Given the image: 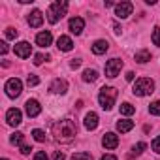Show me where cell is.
<instances>
[{"instance_id":"cell-1","label":"cell","mask_w":160,"mask_h":160,"mask_svg":"<svg viewBox=\"0 0 160 160\" xmlns=\"http://www.w3.org/2000/svg\"><path fill=\"white\" fill-rule=\"evenodd\" d=\"M53 136L58 143H72L77 136V124L72 119H62L53 124Z\"/></svg>"},{"instance_id":"cell-2","label":"cell","mask_w":160,"mask_h":160,"mask_svg":"<svg viewBox=\"0 0 160 160\" xmlns=\"http://www.w3.org/2000/svg\"><path fill=\"white\" fill-rule=\"evenodd\" d=\"M66 12H68V2H53L49 8H47V21L51 23V25H55V23H58L64 15H66Z\"/></svg>"},{"instance_id":"cell-3","label":"cell","mask_w":160,"mask_h":160,"mask_svg":"<svg viewBox=\"0 0 160 160\" xmlns=\"http://www.w3.org/2000/svg\"><path fill=\"white\" fill-rule=\"evenodd\" d=\"M115 100H117V91L113 87H104L98 94V102H100L102 109H106V111H109L115 106Z\"/></svg>"},{"instance_id":"cell-4","label":"cell","mask_w":160,"mask_h":160,"mask_svg":"<svg viewBox=\"0 0 160 160\" xmlns=\"http://www.w3.org/2000/svg\"><path fill=\"white\" fill-rule=\"evenodd\" d=\"M152 91H154V83H152V79H149V77H139L138 81L134 83V87H132V92L136 96H147Z\"/></svg>"},{"instance_id":"cell-5","label":"cell","mask_w":160,"mask_h":160,"mask_svg":"<svg viewBox=\"0 0 160 160\" xmlns=\"http://www.w3.org/2000/svg\"><path fill=\"white\" fill-rule=\"evenodd\" d=\"M21 91H23L21 79L12 77V79H8V81H6V94H8L10 98H17V96L21 94Z\"/></svg>"},{"instance_id":"cell-6","label":"cell","mask_w":160,"mask_h":160,"mask_svg":"<svg viewBox=\"0 0 160 160\" xmlns=\"http://www.w3.org/2000/svg\"><path fill=\"white\" fill-rule=\"evenodd\" d=\"M121 68H122V60H119V58L108 60V62H106V77H109V79L117 77L119 72H121Z\"/></svg>"},{"instance_id":"cell-7","label":"cell","mask_w":160,"mask_h":160,"mask_svg":"<svg viewBox=\"0 0 160 160\" xmlns=\"http://www.w3.org/2000/svg\"><path fill=\"white\" fill-rule=\"evenodd\" d=\"M132 10H134V4L132 2H121L115 6V15L119 19H126L128 15H132Z\"/></svg>"},{"instance_id":"cell-8","label":"cell","mask_w":160,"mask_h":160,"mask_svg":"<svg viewBox=\"0 0 160 160\" xmlns=\"http://www.w3.org/2000/svg\"><path fill=\"white\" fill-rule=\"evenodd\" d=\"M6 121H8L10 126H19L21 121H23V113H21V109H17V108L8 109V113H6Z\"/></svg>"},{"instance_id":"cell-9","label":"cell","mask_w":160,"mask_h":160,"mask_svg":"<svg viewBox=\"0 0 160 160\" xmlns=\"http://www.w3.org/2000/svg\"><path fill=\"white\" fill-rule=\"evenodd\" d=\"M13 51H15V55H17L19 58H28L30 53H32V47H30L28 42H19V43H15Z\"/></svg>"},{"instance_id":"cell-10","label":"cell","mask_w":160,"mask_h":160,"mask_svg":"<svg viewBox=\"0 0 160 160\" xmlns=\"http://www.w3.org/2000/svg\"><path fill=\"white\" fill-rule=\"evenodd\" d=\"M49 91L53 92V94H64L66 91H68V83H66V79H55V81L49 85Z\"/></svg>"},{"instance_id":"cell-11","label":"cell","mask_w":160,"mask_h":160,"mask_svg":"<svg viewBox=\"0 0 160 160\" xmlns=\"http://www.w3.org/2000/svg\"><path fill=\"white\" fill-rule=\"evenodd\" d=\"M25 111H27L28 117H38L40 111H42V106H40L38 100L32 98V100H27V104H25Z\"/></svg>"},{"instance_id":"cell-12","label":"cell","mask_w":160,"mask_h":160,"mask_svg":"<svg viewBox=\"0 0 160 160\" xmlns=\"http://www.w3.org/2000/svg\"><path fill=\"white\" fill-rule=\"evenodd\" d=\"M102 145H104L106 149H115V147L119 145V136L113 134V132L104 134V138H102Z\"/></svg>"},{"instance_id":"cell-13","label":"cell","mask_w":160,"mask_h":160,"mask_svg":"<svg viewBox=\"0 0 160 160\" xmlns=\"http://www.w3.org/2000/svg\"><path fill=\"white\" fill-rule=\"evenodd\" d=\"M51 42H53V34H51L49 30H43V32H40V34L36 36V43H38L40 47H49Z\"/></svg>"},{"instance_id":"cell-14","label":"cell","mask_w":160,"mask_h":160,"mask_svg":"<svg viewBox=\"0 0 160 160\" xmlns=\"http://www.w3.org/2000/svg\"><path fill=\"white\" fill-rule=\"evenodd\" d=\"M68 27H70V30H72L73 34H81L83 28H85V21H83L81 17H72Z\"/></svg>"},{"instance_id":"cell-15","label":"cell","mask_w":160,"mask_h":160,"mask_svg":"<svg viewBox=\"0 0 160 160\" xmlns=\"http://www.w3.org/2000/svg\"><path fill=\"white\" fill-rule=\"evenodd\" d=\"M85 128L91 130V132L98 128V115H96L94 111H91V113L85 115Z\"/></svg>"},{"instance_id":"cell-16","label":"cell","mask_w":160,"mask_h":160,"mask_svg":"<svg viewBox=\"0 0 160 160\" xmlns=\"http://www.w3.org/2000/svg\"><path fill=\"white\" fill-rule=\"evenodd\" d=\"M42 23H43V15H42V12H40V10H34V12L28 15V25L34 27V28H38V27H42Z\"/></svg>"},{"instance_id":"cell-17","label":"cell","mask_w":160,"mask_h":160,"mask_svg":"<svg viewBox=\"0 0 160 160\" xmlns=\"http://www.w3.org/2000/svg\"><path fill=\"white\" fill-rule=\"evenodd\" d=\"M57 47H58L60 51H72V49H73V42H72L70 36H60V38L57 40Z\"/></svg>"},{"instance_id":"cell-18","label":"cell","mask_w":160,"mask_h":160,"mask_svg":"<svg viewBox=\"0 0 160 160\" xmlns=\"http://www.w3.org/2000/svg\"><path fill=\"white\" fill-rule=\"evenodd\" d=\"M108 49H109V43H108L106 40H96V42L92 43V53H94V55H104Z\"/></svg>"},{"instance_id":"cell-19","label":"cell","mask_w":160,"mask_h":160,"mask_svg":"<svg viewBox=\"0 0 160 160\" xmlns=\"http://www.w3.org/2000/svg\"><path fill=\"white\" fill-rule=\"evenodd\" d=\"M132 128H134V121H130V119H122V121H119V122H117V130H119L121 134L130 132Z\"/></svg>"},{"instance_id":"cell-20","label":"cell","mask_w":160,"mask_h":160,"mask_svg":"<svg viewBox=\"0 0 160 160\" xmlns=\"http://www.w3.org/2000/svg\"><path fill=\"white\" fill-rule=\"evenodd\" d=\"M134 58H136V62H139V64H145V62H149V60H151V51H147V49H141V51H138V53L134 55Z\"/></svg>"},{"instance_id":"cell-21","label":"cell","mask_w":160,"mask_h":160,"mask_svg":"<svg viewBox=\"0 0 160 160\" xmlns=\"http://www.w3.org/2000/svg\"><path fill=\"white\" fill-rule=\"evenodd\" d=\"M96 79H98V72H96V70L89 68V70L83 72V81H85V83H94Z\"/></svg>"},{"instance_id":"cell-22","label":"cell","mask_w":160,"mask_h":160,"mask_svg":"<svg viewBox=\"0 0 160 160\" xmlns=\"http://www.w3.org/2000/svg\"><path fill=\"white\" fill-rule=\"evenodd\" d=\"M119 109H121V113H122V115H126V117H128V115H134V113H136V108H134L132 104H128V102L121 104V108H119Z\"/></svg>"},{"instance_id":"cell-23","label":"cell","mask_w":160,"mask_h":160,"mask_svg":"<svg viewBox=\"0 0 160 160\" xmlns=\"http://www.w3.org/2000/svg\"><path fill=\"white\" fill-rule=\"evenodd\" d=\"M70 160H92V154L91 152H85V151H81V152H75V154H72V158Z\"/></svg>"},{"instance_id":"cell-24","label":"cell","mask_w":160,"mask_h":160,"mask_svg":"<svg viewBox=\"0 0 160 160\" xmlns=\"http://www.w3.org/2000/svg\"><path fill=\"white\" fill-rule=\"evenodd\" d=\"M32 136H34V139H36L38 143H43V141L47 139V136H45V132H43V130H40V128H36V130H32Z\"/></svg>"},{"instance_id":"cell-25","label":"cell","mask_w":160,"mask_h":160,"mask_svg":"<svg viewBox=\"0 0 160 160\" xmlns=\"http://www.w3.org/2000/svg\"><path fill=\"white\" fill-rule=\"evenodd\" d=\"M145 149H147V145H145L143 141H139V143H138V145L134 147V152L130 154V158H134V156H139V154H141V152H143Z\"/></svg>"},{"instance_id":"cell-26","label":"cell","mask_w":160,"mask_h":160,"mask_svg":"<svg viewBox=\"0 0 160 160\" xmlns=\"http://www.w3.org/2000/svg\"><path fill=\"white\" fill-rule=\"evenodd\" d=\"M10 141H12V145H23V134H21V132H15V134H12Z\"/></svg>"},{"instance_id":"cell-27","label":"cell","mask_w":160,"mask_h":160,"mask_svg":"<svg viewBox=\"0 0 160 160\" xmlns=\"http://www.w3.org/2000/svg\"><path fill=\"white\" fill-rule=\"evenodd\" d=\"M38 83H40V77H38L36 73H30V75L27 77V85H28V87H36Z\"/></svg>"},{"instance_id":"cell-28","label":"cell","mask_w":160,"mask_h":160,"mask_svg":"<svg viewBox=\"0 0 160 160\" xmlns=\"http://www.w3.org/2000/svg\"><path fill=\"white\" fill-rule=\"evenodd\" d=\"M149 113L151 115H160V100H156L149 106Z\"/></svg>"},{"instance_id":"cell-29","label":"cell","mask_w":160,"mask_h":160,"mask_svg":"<svg viewBox=\"0 0 160 160\" xmlns=\"http://www.w3.org/2000/svg\"><path fill=\"white\" fill-rule=\"evenodd\" d=\"M152 43L160 47V27H156V28L152 30Z\"/></svg>"},{"instance_id":"cell-30","label":"cell","mask_w":160,"mask_h":160,"mask_svg":"<svg viewBox=\"0 0 160 160\" xmlns=\"http://www.w3.org/2000/svg\"><path fill=\"white\" fill-rule=\"evenodd\" d=\"M43 60H49V55H42V53H40V55L34 57V64H36V66L43 64Z\"/></svg>"},{"instance_id":"cell-31","label":"cell","mask_w":160,"mask_h":160,"mask_svg":"<svg viewBox=\"0 0 160 160\" xmlns=\"http://www.w3.org/2000/svg\"><path fill=\"white\" fill-rule=\"evenodd\" d=\"M4 34H6V38H8V40L17 38V30H15V28H6V32H4Z\"/></svg>"},{"instance_id":"cell-32","label":"cell","mask_w":160,"mask_h":160,"mask_svg":"<svg viewBox=\"0 0 160 160\" xmlns=\"http://www.w3.org/2000/svg\"><path fill=\"white\" fill-rule=\"evenodd\" d=\"M151 147H152V151H154V152H160V136L152 139V143H151Z\"/></svg>"},{"instance_id":"cell-33","label":"cell","mask_w":160,"mask_h":160,"mask_svg":"<svg viewBox=\"0 0 160 160\" xmlns=\"http://www.w3.org/2000/svg\"><path fill=\"white\" fill-rule=\"evenodd\" d=\"M34 160H49V156H47L43 151H38V152L34 154Z\"/></svg>"},{"instance_id":"cell-34","label":"cell","mask_w":160,"mask_h":160,"mask_svg":"<svg viewBox=\"0 0 160 160\" xmlns=\"http://www.w3.org/2000/svg\"><path fill=\"white\" fill-rule=\"evenodd\" d=\"M79 66H81V58H72V62H70V68H72V70H77Z\"/></svg>"},{"instance_id":"cell-35","label":"cell","mask_w":160,"mask_h":160,"mask_svg":"<svg viewBox=\"0 0 160 160\" xmlns=\"http://www.w3.org/2000/svg\"><path fill=\"white\" fill-rule=\"evenodd\" d=\"M53 160H66V156H64V152L55 151V152H53Z\"/></svg>"},{"instance_id":"cell-36","label":"cell","mask_w":160,"mask_h":160,"mask_svg":"<svg viewBox=\"0 0 160 160\" xmlns=\"http://www.w3.org/2000/svg\"><path fill=\"white\" fill-rule=\"evenodd\" d=\"M0 53H2V55L8 53V43L6 42H0Z\"/></svg>"},{"instance_id":"cell-37","label":"cell","mask_w":160,"mask_h":160,"mask_svg":"<svg viewBox=\"0 0 160 160\" xmlns=\"http://www.w3.org/2000/svg\"><path fill=\"white\" fill-rule=\"evenodd\" d=\"M30 151H32L30 145H21V152H23V154H30Z\"/></svg>"},{"instance_id":"cell-38","label":"cell","mask_w":160,"mask_h":160,"mask_svg":"<svg viewBox=\"0 0 160 160\" xmlns=\"http://www.w3.org/2000/svg\"><path fill=\"white\" fill-rule=\"evenodd\" d=\"M134 77H136L134 72H126V81H134Z\"/></svg>"},{"instance_id":"cell-39","label":"cell","mask_w":160,"mask_h":160,"mask_svg":"<svg viewBox=\"0 0 160 160\" xmlns=\"http://www.w3.org/2000/svg\"><path fill=\"white\" fill-rule=\"evenodd\" d=\"M100 160H117V156H115V154H106V156H102Z\"/></svg>"},{"instance_id":"cell-40","label":"cell","mask_w":160,"mask_h":160,"mask_svg":"<svg viewBox=\"0 0 160 160\" xmlns=\"http://www.w3.org/2000/svg\"><path fill=\"white\" fill-rule=\"evenodd\" d=\"M113 30H115V32H117V34H121V30H122V28H121V27H119V25H117V23H115V25H113Z\"/></svg>"},{"instance_id":"cell-41","label":"cell","mask_w":160,"mask_h":160,"mask_svg":"<svg viewBox=\"0 0 160 160\" xmlns=\"http://www.w3.org/2000/svg\"><path fill=\"white\" fill-rule=\"evenodd\" d=\"M2 160H8V158H2Z\"/></svg>"}]
</instances>
